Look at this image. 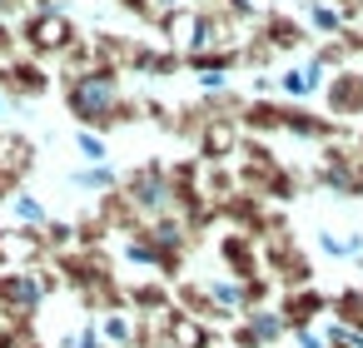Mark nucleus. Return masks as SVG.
<instances>
[{
    "label": "nucleus",
    "instance_id": "f03ea898",
    "mask_svg": "<svg viewBox=\"0 0 363 348\" xmlns=\"http://www.w3.org/2000/svg\"><path fill=\"white\" fill-rule=\"evenodd\" d=\"M21 219H40V204L35 199H21Z\"/></svg>",
    "mask_w": 363,
    "mask_h": 348
},
{
    "label": "nucleus",
    "instance_id": "f257e3e1",
    "mask_svg": "<svg viewBox=\"0 0 363 348\" xmlns=\"http://www.w3.org/2000/svg\"><path fill=\"white\" fill-rule=\"evenodd\" d=\"M80 150H85V155H90V159H100V155H105V150H100V140H95V135H85V140H80Z\"/></svg>",
    "mask_w": 363,
    "mask_h": 348
}]
</instances>
